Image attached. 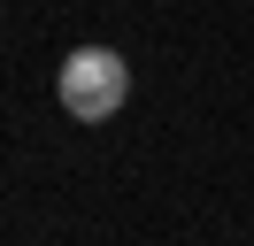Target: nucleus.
Listing matches in <instances>:
<instances>
[{
	"label": "nucleus",
	"mask_w": 254,
	"mask_h": 246,
	"mask_svg": "<svg viewBox=\"0 0 254 246\" xmlns=\"http://www.w3.org/2000/svg\"><path fill=\"white\" fill-rule=\"evenodd\" d=\"M54 100L77 123H108L116 108L131 100V62L116 54V46H77V54L62 62V77H54Z\"/></svg>",
	"instance_id": "nucleus-1"
}]
</instances>
